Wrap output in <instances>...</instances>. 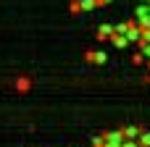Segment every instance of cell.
<instances>
[{"instance_id":"obj_1","label":"cell","mask_w":150,"mask_h":147,"mask_svg":"<svg viewBox=\"0 0 150 147\" xmlns=\"http://www.w3.org/2000/svg\"><path fill=\"white\" fill-rule=\"evenodd\" d=\"M116 34V26H111V24H100L98 26V39H111Z\"/></svg>"},{"instance_id":"obj_2","label":"cell","mask_w":150,"mask_h":147,"mask_svg":"<svg viewBox=\"0 0 150 147\" xmlns=\"http://www.w3.org/2000/svg\"><path fill=\"white\" fill-rule=\"evenodd\" d=\"M111 42H113V47H127V45H129V37H127V34H119V32H116V34L111 37Z\"/></svg>"},{"instance_id":"obj_3","label":"cell","mask_w":150,"mask_h":147,"mask_svg":"<svg viewBox=\"0 0 150 147\" xmlns=\"http://www.w3.org/2000/svg\"><path fill=\"white\" fill-rule=\"evenodd\" d=\"M29 87H32V82H29L26 76H18V79H16V89H18V92H29Z\"/></svg>"},{"instance_id":"obj_4","label":"cell","mask_w":150,"mask_h":147,"mask_svg":"<svg viewBox=\"0 0 150 147\" xmlns=\"http://www.w3.org/2000/svg\"><path fill=\"white\" fill-rule=\"evenodd\" d=\"M140 132H142L140 126H127V129H124V137H127V139H140Z\"/></svg>"},{"instance_id":"obj_5","label":"cell","mask_w":150,"mask_h":147,"mask_svg":"<svg viewBox=\"0 0 150 147\" xmlns=\"http://www.w3.org/2000/svg\"><path fill=\"white\" fill-rule=\"evenodd\" d=\"M105 60H108V55H105L103 50H95V63H98V66H103Z\"/></svg>"},{"instance_id":"obj_6","label":"cell","mask_w":150,"mask_h":147,"mask_svg":"<svg viewBox=\"0 0 150 147\" xmlns=\"http://www.w3.org/2000/svg\"><path fill=\"white\" fill-rule=\"evenodd\" d=\"M140 145L150 147V132H140Z\"/></svg>"},{"instance_id":"obj_7","label":"cell","mask_w":150,"mask_h":147,"mask_svg":"<svg viewBox=\"0 0 150 147\" xmlns=\"http://www.w3.org/2000/svg\"><path fill=\"white\" fill-rule=\"evenodd\" d=\"M98 8V0H82V11H92Z\"/></svg>"},{"instance_id":"obj_8","label":"cell","mask_w":150,"mask_h":147,"mask_svg":"<svg viewBox=\"0 0 150 147\" xmlns=\"http://www.w3.org/2000/svg\"><path fill=\"white\" fill-rule=\"evenodd\" d=\"M71 13H82V0H71Z\"/></svg>"},{"instance_id":"obj_9","label":"cell","mask_w":150,"mask_h":147,"mask_svg":"<svg viewBox=\"0 0 150 147\" xmlns=\"http://www.w3.org/2000/svg\"><path fill=\"white\" fill-rule=\"evenodd\" d=\"M116 32H119V34H127V32H129V21H124V24H116Z\"/></svg>"},{"instance_id":"obj_10","label":"cell","mask_w":150,"mask_h":147,"mask_svg":"<svg viewBox=\"0 0 150 147\" xmlns=\"http://www.w3.org/2000/svg\"><path fill=\"white\" fill-rule=\"evenodd\" d=\"M92 147H105V134L103 137H95L92 139Z\"/></svg>"},{"instance_id":"obj_11","label":"cell","mask_w":150,"mask_h":147,"mask_svg":"<svg viewBox=\"0 0 150 147\" xmlns=\"http://www.w3.org/2000/svg\"><path fill=\"white\" fill-rule=\"evenodd\" d=\"M142 60H145V55H142V53H134V55H132V63H134V66H140Z\"/></svg>"},{"instance_id":"obj_12","label":"cell","mask_w":150,"mask_h":147,"mask_svg":"<svg viewBox=\"0 0 150 147\" xmlns=\"http://www.w3.org/2000/svg\"><path fill=\"white\" fill-rule=\"evenodd\" d=\"M84 60H90V63H95V50H87V53H84Z\"/></svg>"},{"instance_id":"obj_13","label":"cell","mask_w":150,"mask_h":147,"mask_svg":"<svg viewBox=\"0 0 150 147\" xmlns=\"http://www.w3.org/2000/svg\"><path fill=\"white\" fill-rule=\"evenodd\" d=\"M140 3H150V0H140Z\"/></svg>"}]
</instances>
